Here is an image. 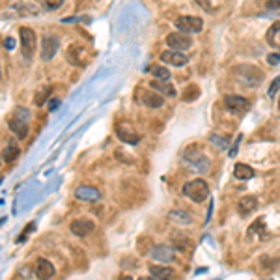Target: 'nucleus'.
<instances>
[{"label":"nucleus","instance_id":"1","mask_svg":"<svg viewBox=\"0 0 280 280\" xmlns=\"http://www.w3.org/2000/svg\"><path fill=\"white\" fill-rule=\"evenodd\" d=\"M183 196H187L189 200H193L196 204L206 202V198L209 196V185L204 180H193L183 185Z\"/></svg>","mask_w":280,"mask_h":280},{"label":"nucleus","instance_id":"2","mask_svg":"<svg viewBox=\"0 0 280 280\" xmlns=\"http://www.w3.org/2000/svg\"><path fill=\"white\" fill-rule=\"evenodd\" d=\"M19 37H21V47H23V54H25L26 60H32L37 49V37L36 32L28 26H23L19 30Z\"/></svg>","mask_w":280,"mask_h":280},{"label":"nucleus","instance_id":"3","mask_svg":"<svg viewBox=\"0 0 280 280\" xmlns=\"http://www.w3.org/2000/svg\"><path fill=\"white\" fill-rule=\"evenodd\" d=\"M176 28L181 34H187V36H189V32L198 34L204 28V21H202V17H196V15H181V17L176 19Z\"/></svg>","mask_w":280,"mask_h":280},{"label":"nucleus","instance_id":"4","mask_svg":"<svg viewBox=\"0 0 280 280\" xmlns=\"http://www.w3.org/2000/svg\"><path fill=\"white\" fill-rule=\"evenodd\" d=\"M183 161L189 165V168H193L196 172H207L209 165H211L206 155H202L200 151H191V149L183 153Z\"/></svg>","mask_w":280,"mask_h":280},{"label":"nucleus","instance_id":"5","mask_svg":"<svg viewBox=\"0 0 280 280\" xmlns=\"http://www.w3.org/2000/svg\"><path fill=\"white\" fill-rule=\"evenodd\" d=\"M58 47H60V41L58 37L52 36V34H45L41 37V60L43 62H50L56 52H58Z\"/></svg>","mask_w":280,"mask_h":280},{"label":"nucleus","instance_id":"6","mask_svg":"<svg viewBox=\"0 0 280 280\" xmlns=\"http://www.w3.org/2000/svg\"><path fill=\"white\" fill-rule=\"evenodd\" d=\"M166 43H168V47H172V50H176V52H183V50H189L193 47L191 36L181 34V32H172L170 36L166 37Z\"/></svg>","mask_w":280,"mask_h":280},{"label":"nucleus","instance_id":"7","mask_svg":"<svg viewBox=\"0 0 280 280\" xmlns=\"http://www.w3.org/2000/svg\"><path fill=\"white\" fill-rule=\"evenodd\" d=\"M136 101H138L140 105L148 107V109H161V107L165 105V99H163V96L157 94V92H149V90L138 92Z\"/></svg>","mask_w":280,"mask_h":280},{"label":"nucleus","instance_id":"8","mask_svg":"<svg viewBox=\"0 0 280 280\" xmlns=\"http://www.w3.org/2000/svg\"><path fill=\"white\" fill-rule=\"evenodd\" d=\"M149 256H151V260H155V262H159L163 265V264H170L172 260L176 258V252H174V248L166 247V245H155L151 248Z\"/></svg>","mask_w":280,"mask_h":280},{"label":"nucleus","instance_id":"9","mask_svg":"<svg viewBox=\"0 0 280 280\" xmlns=\"http://www.w3.org/2000/svg\"><path fill=\"white\" fill-rule=\"evenodd\" d=\"M94 228H96V224H94V220L90 219H75L71 222V226H69L71 233L77 235V237H86L88 233L94 231Z\"/></svg>","mask_w":280,"mask_h":280},{"label":"nucleus","instance_id":"10","mask_svg":"<svg viewBox=\"0 0 280 280\" xmlns=\"http://www.w3.org/2000/svg\"><path fill=\"white\" fill-rule=\"evenodd\" d=\"M116 134H118V138L125 142V144H138V140H140V134L134 131L131 125H127V123H122V125H118L116 127Z\"/></svg>","mask_w":280,"mask_h":280},{"label":"nucleus","instance_id":"11","mask_svg":"<svg viewBox=\"0 0 280 280\" xmlns=\"http://www.w3.org/2000/svg\"><path fill=\"white\" fill-rule=\"evenodd\" d=\"M75 196H77L79 200H82V202H98V200H101L99 189L90 187V185H81V187H77V189H75Z\"/></svg>","mask_w":280,"mask_h":280},{"label":"nucleus","instance_id":"12","mask_svg":"<svg viewBox=\"0 0 280 280\" xmlns=\"http://www.w3.org/2000/svg\"><path fill=\"white\" fill-rule=\"evenodd\" d=\"M224 105L230 112H245L248 109V99L241 98V96H226Z\"/></svg>","mask_w":280,"mask_h":280},{"label":"nucleus","instance_id":"13","mask_svg":"<svg viewBox=\"0 0 280 280\" xmlns=\"http://www.w3.org/2000/svg\"><path fill=\"white\" fill-rule=\"evenodd\" d=\"M161 60L166 62V64H170V66H176V67H183L189 58L183 54V52H176V50H165V52H161Z\"/></svg>","mask_w":280,"mask_h":280},{"label":"nucleus","instance_id":"14","mask_svg":"<svg viewBox=\"0 0 280 280\" xmlns=\"http://www.w3.org/2000/svg\"><path fill=\"white\" fill-rule=\"evenodd\" d=\"M36 277L39 280H49L54 277V265L49 260H37L36 264Z\"/></svg>","mask_w":280,"mask_h":280},{"label":"nucleus","instance_id":"15","mask_svg":"<svg viewBox=\"0 0 280 280\" xmlns=\"http://www.w3.org/2000/svg\"><path fill=\"white\" fill-rule=\"evenodd\" d=\"M149 273L151 277L157 280H174L176 279V271L172 267H166V265H149Z\"/></svg>","mask_w":280,"mask_h":280},{"label":"nucleus","instance_id":"16","mask_svg":"<svg viewBox=\"0 0 280 280\" xmlns=\"http://www.w3.org/2000/svg\"><path fill=\"white\" fill-rule=\"evenodd\" d=\"M8 127L17 138H26L28 136V125H26V120H19V118H10L8 122Z\"/></svg>","mask_w":280,"mask_h":280},{"label":"nucleus","instance_id":"17","mask_svg":"<svg viewBox=\"0 0 280 280\" xmlns=\"http://www.w3.org/2000/svg\"><path fill=\"white\" fill-rule=\"evenodd\" d=\"M233 178L239 180V181H247L250 178H254V168L245 165V163H235L233 166Z\"/></svg>","mask_w":280,"mask_h":280},{"label":"nucleus","instance_id":"18","mask_svg":"<svg viewBox=\"0 0 280 280\" xmlns=\"http://www.w3.org/2000/svg\"><path fill=\"white\" fill-rule=\"evenodd\" d=\"M267 43L275 49H280V21L273 23L267 30Z\"/></svg>","mask_w":280,"mask_h":280},{"label":"nucleus","instance_id":"19","mask_svg":"<svg viewBox=\"0 0 280 280\" xmlns=\"http://www.w3.org/2000/svg\"><path fill=\"white\" fill-rule=\"evenodd\" d=\"M148 71L153 75V77H157V81H161V82H168L172 77L170 71H168L165 66H161V64H157V66H149Z\"/></svg>","mask_w":280,"mask_h":280},{"label":"nucleus","instance_id":"20","mask_svg":"<svg viewBox=\"0 0 280 280\" xmlns=\"http://www.w3.org/2000/svg\"><path fill=\"white\" fill-rule=\"evenodd\" d=\"M237 207L241 213H250L258 207V198L256 196H243L239 202H237Z\"/></svg>","mask_w":280,"mask_h":280},{"label":"nucleus","instance_id":"21","mask_svg":"<svg viewBox=\"0 0 280 280\" xmlns=\"http://www.w3.org/2000/svg\"><path fill=\"white\" fill-rule=\"evenodd\" d=\"M168 219L176 220V224H191L193 222L191 215H187L181 209H172L170 213H168Z\"/></svg>","mask_w":280,"mask_h":280},{"label":"nucleus","instance_id":"22","mask_svg":"<svg viewBox=\"0 0 280 280\" xmlns=\"http://www.w3.org/2000/svg\"><path fill=\"white\" fill-rule=\"evenodd\" d=\"M149 88L157 90V92L165 94V96H176V90H174V88H172V84H168V82H161V81H151V82H149Z\"/></svg>","mask_w":280,"mask_h":280},{"label":"nucleus","instance_id":"23","mask_svg":"<svg viewBox=\"0 0 280 280\" xmlns=\"http://www.w3.org/2000/svg\"><path fill=\"white\" fill-rule=\"evenodd\" d=\"M17 157H19V148L15 146V144L6 146V149H4V161H6V163H12V161H15Z\"/></svg>","mask_w":280,"mask_h":280},{"label":"nucleus","instance_id":"24","mask_svg":"<svg viewBox=\"0 0 280 280\" xmlns=\"http://www.w3.org/2000/svg\"><path fill=\"white\" fill-rule=\"evenodd\" d=\"M279 90H280V77H277V79L271 82V86H269L267 96L271 99H275V98H277V94H279Z\"/></svg>","mask_w":280,"mask_h":280},{"label":"nucleus","instance_id":"25","mask_svg":"<svg viewBox=\"0 0 280 280\" xmlns=\"http://www.w3.org/2000/svg\"><path fill=\"white\" fill-rule=\"evenodd\" d=\"M49 94H50V86L43 88V90H39V92L36 94V98H34V103H36V105H41V103L45 101V98H47Z\"/></svg>","mask_w":280,"mask_h":280},{"label":"nucleus","instance_id":"26","mask_svg":"<svg viewBox=\"0 0 280 280\" xmlns=\"http://www.w3.org/2000/svg\"><path fill=\"white\" fill-rule=\"evenodd\" d=\"M209 140H211L215 146H219V148H226V146H228V140H226V138H219L217 134H211V136H209Z\"/></svg>","mask_w":280,"mask_h":280},{"label":"nucleus","instance_id":"27","mask_svg":"<svg viewBox=\"0 0 280 280\" xmlns=\"http://www.w3.org/2000/svg\"><path fill=\"white\" fill-rule=\"evenodd\" d=\"M32 230H34V222H30V224H28V230H25L23 233H21V235H19L17 243H23V241H25V237H26V235H28V233H30Z\"/></svg>","mask_w":280,"mask_h":280},{"label":"nucleus","instance_id":"28","mask_svg":"<svg viewBox=\"0 0 280 280\" xmlns=\"http://www.w3.org/2000/svg\"><path fill=\"white\" fill-rule=\"evenodd\" d=\"M62 6V0H56V2H54V0H47V2H45V8H49V10H56V8H60Z\"/></svg>","mask_w":280,"mask_h":280},{"label":"nucleus","instance_id":"29","mask_svg":"<svg viewBox=\"0 0 280 280\" xmlns=\"http://www.w3.org/2000/svg\"><path fill=\"white\" fill-rule=\"evenodd\" d=\"M267 62L271 64V66H277L280 62V54H277V52H273V54H269L267 56Z\"/></svg>","mask_w":280,"mask_h":280},{"label":"nucleus","instance_id":"30","mask_svg":"<svg viewBox=\"0 0 280 280\" xmlns=\"http://www.w3.org/2000/svg\"><path fill=\"white\" fill-rule=\"evenodd\" d=\"M4 47L8 50H13L15 49V39H13V37H6V39H4Z\"/></svg>","mask_w":280,"mask_h":280},{"label":"nucleus","instance_id":"31","mask_svg":"<svg viewBox=\"0 0 280 280\" xmlns=\"http://www.w3.org/2000/svg\"><path fill=\"white\" fill-rule=\"evenodd\" d=\"M58 105H60V99H56V98H52L49 101V112H54V110L58 109Z\"/></svg>","mask_w":280,"mask_h":280},{"label":"nucleus","instance_id":"32","mask_svg":"<svg viewBox=\"0 0 280 280\" xmlns=\"http://www.w3.org/2000/svg\"><path fill=\"white\" fill-rule=\"evenodd\" d=\"M271 8H280V0H271Z\"/></svg>","mask_w":280,"mask_h":280},{"label":"nucleus","instance_id":"33","mask_svg":"<svg viewBox=\"0 0 280 280\" xmlns=\"http://www.w3.org/2000/svg\"><path fill=\"white\" fill-rule=\"evenodd\" d=\"M120 280H133V277H129V275H123V277H120Z\"/></svg>","mask_w":280,"mask_h":280},{"label":"nucleus","instance_id":"34","mask_svg":"<svg viewBox=\"0 0 280 280\" xmlns=\"http://www.w3.org/2000/svg\"><path fill=\"white\" fill-rule=\"evenodd\" d=\"M138 280H157V279H153V277H140Z\"/></svg>","mask_w":280,"mask_h":280},{"label":"nucleus","instance_id":"35","mask_svg":"<svg viewBox=\"0 0 280 280\" xmlns=\"http://www.w3.org/2000/svg\"><path fill=\"white\" fill-rule=\"evenodd\" d=\"M279 110H280V99H279Z\"/></svg>","mask_w":280,"mask_h":280}]
</instances>
